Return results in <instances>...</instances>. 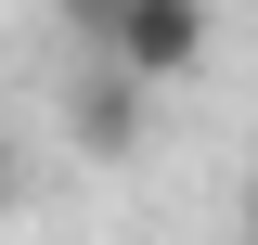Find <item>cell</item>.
I'll use <instances>...</instances> for the list:
<instances>
[{
  "label": "cell",
  "mask_w": 258,
  "mask_h": 245,
  "mask_svg": "<svg viewBox=\"0 0 258 245\" xmlns=\"http://www.w3.org/2000/svg\"><path fill=\"white\" fill-rule=\"evenodd\" d=\"M207 39H220V13H207V0H116L103 65H116V78H142V91H168V78H194V65H207Z\"/></svg>",
  "instance_id": "6da1fadb"
},
{
  "label": "cell",
  "mask_w": 258,
  "mask_h": 245,
  "mask_svg": "<svg viewBox=\"0 0 258 245\" xmlns=\"http://www.w3.org/2000/svg\"><path fill=\"white\" fill-rule=\"evenodd\" d=\"M142 129H155V91L116 78L103 52H78V78H64V142L91 155V168H116V155H142Z\"/></svg>",
  "instance_id": "7a4b0ae2"
},
{
  "label": "cell",
  "mask_w": 258,
  "mask_h": 245,
  "mask_svg": "<svg viewBox=\"0 0 258 245\" xmlns=\"http://www.w3.org/2000/svg\"><path fill=\"white\" fill-rule=\"evenodd\" d=\"M52 26L78 39V52H103V26H116V0H52Z\"/></svg>",
  "instance_id": "3957f363"
},
{
  "label": "cell",
  "mask_w": 258,
  "mask_h": 245,
  "mask_svg": "<svg viewBox=\"0 0 258 245\" xmlns=\"http://www.w3.org/2000/svg\"><path fill=\"white\" fill-rule=\"evenodd\" d=\"M26 207V142H13V129H0V219Z\"/></svg>",
  "instance_id": "277c9868"
},
{
  "label": "cell",
  "mask_w": 258,
  "mask_h": 245,
  "mask_svg": "<svg viewBox=\"0 0 258 245\" xmlns=\"http://www.w3.org/2000/svg\"><path fill=\"white\" fill-rule=\"evenodd\" d=\"M245 232H258V194H245Z\"/></svg>",
  "instance_id": "5b68a950"
}]
</instances>
